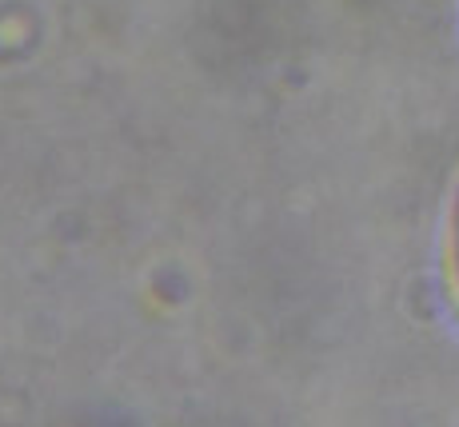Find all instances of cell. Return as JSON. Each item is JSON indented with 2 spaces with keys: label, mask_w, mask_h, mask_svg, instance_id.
Instances as JSON below:
<instances>
[{
  "label": "cell",
  "mask_w": 459,
  "mask_h": 427,
  "mask_svg": "<svg viewBox=\"0 0 459 427\" xmlns=\"http://www.w3.org/2000/svg\"><path fill=\"white\" fill-rule=\"evenodd\" d=\"M452 264H455V283H459V208H455V232H452Z\"/></svg>",
  "instance_id": "6da1fadb"
}]
</instances>
